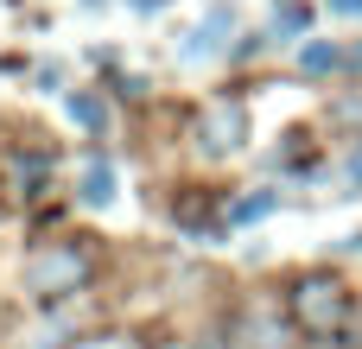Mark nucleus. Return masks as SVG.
<instances>
[{
  "mask_svg": "<svg viewBox=\"0 0 362 349\" xmlns=\"http://www.w3.org/2000/svg\"><path fill=\"white\" fill-rule=\"evenodd\" d=\"M344 178H350V191H362V146L350 153V165H344Z\"/></svg>",
  "mask_w": 362,
  "mask_h": 349,
  "instance_id": "9b49d317",
  "label": "nucleus"
},
{
  "mask_svg": "<svg viewBox=\"0 0 362 349\" xmlns=\"http://www.w3.org/2000/svg\"><path fill=\"white\" fill-rule=\"evenodd\" d=\"M76 197H83V203H115V165H108V159H89Z\"/></svg>",
  "mask_w": 362,
  "mask_h": 349,
  "instance_id": "423d86ee",
  "label": "nucleus"
},
{
  "mask_svg": "<svg viewBox=\"0 0 362 349\" xmlns=\"http://www.w3.org/2000/svg\"><path fill=\"white\" fill-rule=\"evenodd\" d=\"M344 64H350V51H337L331 38H305V45H299V70H305V76H331V70H344Z\"/></svg>",
  "mask_w": 362,
  "mask_h": 349,
  "instance_id": "39448f33",
  "label": "nucleus"
},
{
  "mask_svg": "<svg viewBox=\"0 0 362 349\" xmlns=\"http://www.w3.org/2000/svg\"><path fill=\"white\" fill-rule=\"evenodd\" d=\"M89 280H95V254H89L83 242H45V248H32V261H25V292H32L38 305H64V299H76Z\"/></svg>",
  "mask_w": 362,
  "mask_h": 349,
  "instance_id": "f257e3e1",
  "label": "nucleus"
},
{
  "mask_svg": "<svg viewBox=\"0 0 362 349\" xmlns=\"http://www.w3.org/2000/svg\"><path fill=\"white\" fill-rule=\"evenodd\" d=\"M89 6H95V0H89Z\"/></svg>",
  "mask_w": 362,
  "mask_h": 349,
  "instance_id": "4468645a",
  "label": "nucleus"
},
{
  "mask_svg": "<svg viewBox=\"0 0 362 349\" xmlns=\"http://www.w3.org/2000/svg\"><path fill=\"white\" fill-rule=\"evenodd\" d=\"M286 312H293V324L305 337H337L356 305H350V286L337 273H299L293 292H286Z\"/></svg>",
  "mask_w": 362,
  "mask_h": 349,
  "instance_id": "f03ea898",
  "label": "nucleus"
},
{
  "mask_svg": "<svg viewBox=\"0 0 362 349\" xmlns=\"http://www.w3.org/2000/svg\"><path fill=\"white\" fill-rule=\"evenodd\" d=\"M235 32V13L229 6H210L191 32H185V45H178V57L185 64H204V57H223V38Z\"/></svg>",
  "mask_w": 362,
  "mask_h": 349,
  "instance_id": "20e7f679",
  "label": "nucleus"
},
{
  "mask_svg": "<svg viewBox=\"0 0 362 349\" xmlns=\"http://www.w3.org/2000/svg\"><path fill=\"white\" fill-rule=\"evenodd\" d=\"M242 140H248V108H242L235 95L204 102V114H197V146H204L210 159H235Z\"/></svg>",
  "mask_w": 362,
  "mask_h": 349,
  "instance_id": "7ed1b4c3",
  "label": "nucleus"
},
{
  "mask_svg": "<svg viewBox=\"0 0 362 349\" xmlns=\"http://www.w3.org/2000/svg\"><path fill=\"white\" fill-rule=\"evenodd\" d=\"M337 121H362V102H350V95H344V102H337Z\"/></svg>",
  "mask_w": 362,
  "mask_h": 349,
  "instance_id": "f8f14e48",
  "label": "nucleus"
},
{
  "mask_svg": "<svg viewBox=\"0 0 362 349\" xmlns=\"http://www.w3.org/2000/svg\"><path fill=\"white\" fill-rule=\"evenodd\" d=\"M305 19H312V13H305V6H299V0H286V6H280V32H299V25H305Z\"/></svg>",
  "mask_w": 362,
  "mask_h": 349,
  "instance_id": "9d476101",
  "label": "nucleus"
},
{
  "mask_svg": "<svg viewBox=\"0 0 362 349\" xmlns=\"http://www.w3.org/2000/svg\"><path fill=\"white\" fill-rule=\"evenodd\" d=\"M274 210H280V191H255V197H235L229 223H235V229H248V223H267Z\"/></svg>",
  "mask_w": 362,
  "mask_h": 349,
  "instance_id": "0eeeda50",
  "label": "nucleus"
},
{
  "mask_svg": "<svg viewBox=\"0 0 362 349\" xmlns=\"http://www.w3.org/2000/svg\"><path fill=\"white\" fill-rule=\"evenodd\" d=\"M242 349H286V324L280 318H248L242 324Z\"/></svg>",
  "mask_w": 362,
  "mask_h": 349,
  "instance_id": "6e6552de",
  "label": "nucleus"
},
{
  "mask_svg": "<svg viewBox=\"0 0 362 349\" xmlns=\"http://www.w3.org/2000/svg\"><path fill=\"white\" fill-rule=\"evenodd\" d=\"M331 13H344V19H362V0H331Z\"/></svg>",
  "mask_w": 362,
  "mask_h": 349,
  "instance_id": "ddd939ff",
  "label": "nucleus"
},
{
  "mask_svg": "<svg viewBox=\"0 0 362 349\" xmlns=\"http://www.w3.org/2000/svg\"><path fill=\"white\" fill-rule=\"evenodd\" d=\"M64 108H70L89 134H102V127H108V102H95L89 89H70V95H64Z\"/></svg>",
  "mask_w": 362,
  "mask_h": 349,
  "instance_id": "1a4fd4ad",
  "label": "nucleus"
}]
</instances>
